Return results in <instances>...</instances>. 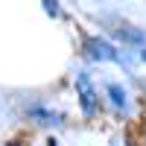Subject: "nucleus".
I'll return each instance as SVG.
<instances>
[{
	"label": "nucleus",
	"instance_id": "3",
	"mask_svg": "<svg viewBox=\"0 0 146 146\" xmlns=\"http://www.w3.org/2000/svg\"><path fill=\"white\" fill-rule=\"evenodd\" d=\"M29 117H41L38 123H56V114H50V111H41V108H32V111H29Z\"/></svg>",
	"mask_w": 146,
	"mask_h": 146
},
{
	"label": "nucleus",
	"instance_id": "1",
	"mask_svg": "<svg viewBox=\"0 0 146 146\" xmlns=\"http://www.w3.org/2000/svg\"><path fill=\"white\" fill-rule=\"evenodd\" d=\"M76 94H79L82 111L88 114V117H94V114H96V91H94V85H91V79L85 76V73L76 76Z\"/></svg>",
	"mask_w": 146,
	"mask_h": 146
},
{
	"label": "nucleus",
	"instance_id": "7",
	"mask_svg": "<svg viewBox=\"0 0 146 146\" xmlns=\"http://www.w3.org/2000/svg\"><path fill=\"white\" fill-rule=\"evenodd\" d=\"M12 146H18V143H12Z\"/></svg>",
	"mask_w": 146,
	"mask_h": 146
},
{
	"label": "nucleus",
	"instance_id": "4",
	"mask_svg": "<svg viewBox=\"0 0 146 146\" xmlns=\"http://www.w3.org/2000/svg\"><path fill=\"white\" fill-rule=\"evenodd\" d=\"M108 94H111V96H114V102H117V105H126V94H123V91H120V88H117V85H108Z\"/></svg>",
	"mask_w": 146,
	"mask_h": 146
},
{
	"label": "nucleus",
	"instance_id": "6",
	"mask_svg": "<svg viewBox=\"0 0 146 146\" xmlns=\"http://www.w3.org/2000/svg\"><path fill=\"white\" fill-rule=\"evenodd\" d=\"M140 58H143V62H146V50H140Z\"/></svg>",
	"mask_w": 146,
	"mask_h": 146
},
{
	"label": "nucleus",
	"instance_id": "5",
	"mask_svg": "<svg viewBox=\"0 0 146 146\" xmlns=\"http://www.w3.org/2000/svg\"><path fill=\"white\" fill-rule=\"evenodd\" d=\"M44 9L50 12V15H58V6H56V0H44Z\"/></svg>",
	"mask_w": 146,
	"mask_h": 146
},
{
	"label": "nucleus",
	"instance_id": "2",
	"mask_svg": "<svg viewBox=\"0 0 146 146\" xmlns=\"http://www.w3.org/2000/svg\"><path fill=\"white\" fill-rule=\"evenodd\" d=\"M85 53H88L94 62H117L120 58V53L102 38H85Z\"/></svg>",
	"mask_w": 146,
	"mask_h": 146
}]
</instances>
